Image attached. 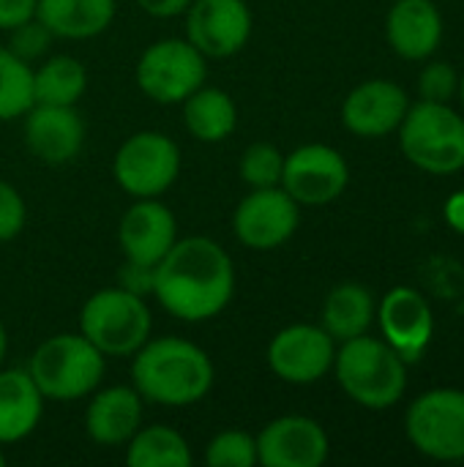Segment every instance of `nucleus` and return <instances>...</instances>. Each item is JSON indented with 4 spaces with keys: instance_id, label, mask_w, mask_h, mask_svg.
Wrapping results in <instances>:
<instances>
[{
    "instance_id": "b1692460",
    "label": "nucleus",
    "mask_w": 464,
    "mask_h": 467,
    "mask_svg": "<svg viewBox=\"0 0 464 467\" xmlns=\"http://www.w3.org/2000/svg\"><path fill=\"white\" fill-rule=\"evenodd\" d=\"M375 320V301L364 285L345 282L334 287L323 304V328L334 342H347L369 331Z\"/></svg>"
},
{
    "instance_id": "ddd939ff",
    "label": "nucleus",
    "mask_w": 464,
    "mask_h": 467,
    "mask_svg": "<svg viewBox=\"0 0 464 467\" xmlns=\"http://www.w3.org/2000/svg\"><path fill=\"white\" fill-rule=\"evenodd\" d=\"M252 36L246 0H191L186 8V38L205 57H232Z\"/></svg>"
},
{
    "instance_id": "1a4fd4ad",
    "label": "nucleus",
    "mask_w": 464,
    "mask_h": 467,
    "mask_svg": "<svg viewBox=\"0 0 464 467\" xmlns=\"http://www.w3.org/2000/svg\"><path fill=\"white\" fill-rule=\"evenodd\" d=\"M410 443L429 460H464V391L435 389L421 394L405 419Z\"/></svg>"
},
{
    "instance_id": "bb28decb",
    "label": "nucleus",
    "mask_w": 464,
    "mask_h": 467,
    "mask_svg": "<svg viewBox=\"0 0 464 467\" xmlns=\"http://www.w3.org/2000/svg\"><path fill=\"white\" fill-rule=\"evenodd\" d=\"M33 68L8 47H0V120L22 118L33 107Z\"/></svg>"
},
{
    "instance_id": "393cba45",
    "label": "nucleus",
    "mask_w": 464,
    "mask_h": 467,
    "mask_svg": "<svg viewBox=\"0 0 464 467\" xmlns=\"http://www.w3.org/2000/svg\"><path fill=\"white\" fill-rule=\"evenodd\" d=\"M123 449L129 467H189L194 462L189 441L164 424L139 427Z\"/></svg>"
},
{
    "instance_id": "f8f14e48",
    "label": "nucleus",
    "mask_w": 464,
    "mask_h": 467,
    "mask_svg": "<svg viewBox=\"0 0 464 467\" xmlns=\"http://www.w3.org/2000/svg\"><path fill=\"white\" fill-rule=\"evenodd\" d=\"M347 161L331 145L312 142L284 156L282 189L298 205H328L347 189Z\"/></svg>"
},
{
    "instance_id": "a211bd4d",
    "label": "nucleus",
    "mask_w": 464,
    "mask_h": 467,
    "mask_svg": "<svg viewBox=\"0 0 464 467\" xmlns=\"http://www.w3.org/2000/svg\"><path fill=\"white\" fill-rule=\"evenodd\" d=\"M407 93L391 79H369L353 88L342 104V123L358 137H386L407 115Z\"/></svg>"
},
{
    "instance_id": "2eb2a0df",
    "label": "nucleus",
    "mask_w": 464,
    "mask_h": 467,
    "mask_svg": "<svg viewBox=\"0 0 464 467\" xmlns=\"http://www.w3.org/2000/svg\"><path fill=\"white\" fill-rule=\"evenodd\" d=\"M375 315L380 320L386 342L402 356V361L405 364L418 361L427 345L432 342V331H435L429 301L413 287H394L391 293H386Z\"/></svg>"
},
{
    "instance_id": "5701e85b",
    "label": "nucleus",
    "mask_w": 464,
    "mask_h": 467,
    "mask_svg": "<svg viewBox=\"0 0 464 467\" xmlns=\"http://www.w3.org/2000/svg\"><path fill=\"white\" fill-rule=\"evenodd\" d=\"M183 104V123L189 134L200 142H222L238 126V107L227 90L219 88H197Z\"/></svg>"
},
{
    "instance_id": "dca6fc26",
    "label": "nucleus",
    "mask_w": 464,
    "mask_h": 467,
    "mask_svg": "<svg viewBox=\"0 0 464 467\" xmlns=\"http://www.w3.org/2000/svg\"><path fill=\"white\" fill-rule=\"evenodd\" d=\"M25 145L27 150L49 164L60 167L77 159L85 142V123L77 107L33 104L25 115Z\"/></svg>"
},
{
    "instance_id": "2f4dec72",
    "label": "nucleus",
    "mask_w": 464,
    "mask_h": 467,
    "mask_svg": "<svg viewBox=\"0 0 464 467\" xmlns=\"http://www.w3.org/2000/svg\"><path fill=\"white\" fill-rule=\"evenodd\" d=\"M27 222V208L22 194L0 178V244L16 238L25 230Z\"/></svg>"
},
{
    "instance_id": "4468645a",
    "label": "nucleus",
    "mask_w": 464,
    "mask_h": 467,
    "mask_svg": "<svg viewBox=\"0 0 464 467\" xmlns=\"http://www.w3.org/2000/svg\"><path fill=\"white\" fill-rule=\"evenodd\" d=\"M328 432L309 416H282L257 435V465L320 467L328 460Z\"/></svg>"
},
{
    "instance_id": "c756f323",
    "label": "nucleus",
    "mask_w": 464,
    "mask_h": 467,
    "mask_svg": "<svg viewBox=\"0 0 464 467\" xmlns=\"http://www.w3.org/2000/svg\"><path fill=\"white\" fill-rule=\"evenodd\" d=\"M457 88H459V77H457V68L451 63L435 60L418 77V93L424 101L449 104V99L457 93Z\"/></svg>"
},
{
    "instance_id": "a878e982",
    "label": "nucleus",
    "mask_w": 464,
    "mask_h": 467,
    "mask_svg": "<svg viewBox=\"0 0 464 467\" xmlns=\"http://www.w3.org/2000/svg\"><path fill=\"white\" fill-rule=\"evenodd\" d=\"M88 90V68L71 55H52L33 71V101L77 107Z\"/></svg>"
},
{
    "instance_id": "58836bf2",
    "label": "nucleus",
    "mask_w": 464,
    "mask_h": 467,
    "mask_svg": "<svg viewBox=\"0 0 464 467\" xmlns=\"http://www.w3.org/2000/svg\"><path fill=\"white\" fill-rule=\"evenodd\" d=\"M5 465V454H3V449H0V467Z\"/></svg>"
},
{
    "instance_id": "6e6552de",
    "label": "nucleus",
    "mask_w": 464,
    "mask_h": 467,
    "mask_svg": "<svg viewBox=\"0 0 464 467\" xmlns=\"http://www.w3.org/2000/svg\"><path fill=\"white\" fill-rule=\"evenodd\" d=\"M115 181L134 200L161 197L180 172V150L161 131H137L115 153Z\"/></svg>"
},
{
    "instance_id": "aec40b11",
    "label": "nucleus",
    "mask_w": 464,
    "mask_h": 467,
    "mask_svg": "<svg viewBox=\"0 0 464 467\" xmlns=\"http://www.w3.org/2000/svg\"><path fill=\"white\" fill-rule=\"evenodd\" d=\"M386 36L405 60H427L443 38V16L432 0H397L386 19Z\"/></svg>"
},
{
    "instance_id": "f704fd0d",
    "label": "nucleus",
    "mask_w": 464,
    "mask_h": 467,
    "mask_svg": "<svg viewBox=\"0 0 464 467\" xmlns=\"http://www.w3.org/2000/svg\"><path fill=\"white\" fill-rule=\"evenodd\" d=\"M137 5L156 19H172L186 14V8L191 5V0H137Z\"/></svg>"
},
{
    "instance_id": "c85d7f7f",
    "label": "nucleus",
    "mask_w": 464,
    "mask_h": 467,
    "mask_svg": "<svg viewBox=\"0 0 464 467\" xmlns=\"http://www.w3.org/2000/svg\"><path fill=\"white\" fill-rule=\"evenodd\" d=\"M205 462L211 467H254L257 438L243 430H224L205 446Z\"/></svg>"
},
{
    "instance_id": "e433bc0d",
    "label": "nucleus",
    "mask_w": 464,
    "mask_h": 467,
    "mask_svg": "<svg viewBox=\"0 0 464 467\" xmlns=\"http://www.w3.org/2000/svg\"><path fill=\"white\" fill-rule=\"evenodd\" d=\"M5 353H8V337H5V328H3V320H0V367H3Z\"/></svg>"
},
{
    "instance_id": "423d86ee",
    "label": "nucleus",
    "mask_w": 464,
    "mask_h": 467,
    "mask_svg": "<svg viewBox=\"0 0 464 467\" xmlns=\"http://www.w3.org/2000/svg\"><path fill=\"white\" fill-rule=\"evenodd\" d=\"M399 145L407 161L429 175L459 172L464 170V118L449 104L421 99L399 123Z\"/></svg>"
},
{
    "instance_id": "f3484780",
    "label": "nucleus",
    "mask_w": 464,
    "mask_h": 467,
    "mask_svg": "<svg viewBox=\"0 0 464 467\" xmlns=\"http://www.w3.org/2000/svg\"><path fill=\"white\" fill-rule=\"evenodd\" d=\"M118 241L126 260L156 268L178 241V219L159 197L137 200L120 219Z\"/></svg>"
},
{
    "instance_id": "7c9ffc66",
    "label": "nucleus",
    "mask_w": 464,
    "mask_h": 467,
    "mask_svg": "<svg viewBox=\"0 0 464 467\" xmlns=\"http://www.w3.org/2000/svg\"><path fill=\"white\" fill-rule=\"evenodd\" d=\"M52 38H55V36L33 16V19H27V22L11 27L8 49H11L16 57H22V60L30 63V60H36V57H41V55L46 52V47H49Z\"/></svg>"
},
{
    "instance_id": "412c9836",
    "label": "nucleus",
    "mask_w": 464,
    "mask_h": 467,
    "mask_svg": "<svg viewBox=\"0 0 464 467\" xmlns=\"http://www.w3.org/2000/svg\"><path fill=\"white\" fill-rule=\"evenodd\" d=\"M44 394L27 369H0V446L19 443L41 421Z\"/></svg>"
},
{
    "instance_id": "7ed1b4c3",
    "label": "nucleus",
    "mask_w": 464,
    "mask_h": 467,
    "mask_svg": "<svg viewBox=\"0 0 464 467\" xmlns=\"http://www.w3.org/2000/svg\"><path fill=\"white\" fill-rule=\"evenodd\" d=\"M342 391L369 410L394 408L407 389V364L386 342L375 337H356L342 342L334 358Z\"/></svg>"
},
{
    "instance_id": "6ab92c4d",
    "label": "nucleus",
    "mask_w": 464,
    "mask_h": 467,
    "mask_svg": "<svg viewBox=\"0 0 464 467\" xmlns=\"http://www.w3.org/2000/svg\"><path fill=\"white\" fill-rule=\"evenodd\" d=\"M145 400L134 386H112L98 391L85 410V432L98 446H126L142 427Z\"/></svg>"
},
{
    "instance_id": "4c0bfd02",
    "label": "nucleus",
    "mask_w": 464,
    "mask_h": 467,
    "mask_svg": "<svg viewBox=\"0 0 464 467\" xmlns=\"http://www.w3.org/2000/svg\"><path fill=\"white\" fill-rule=\"evenodd\" d=\"M459 96H462V104H464V77L459 79Z\"/></svg>"
},
{
    "instance_id": "f257e3e1",
    "label": "nucleus",
    "mask_w": 464,
    "mask_h": 467,
    "mask_svg": "<svg viewBox=\"0 0 464 467\" xmlns=\"http://www.w3.org/2000/svg\"><path fill=\"white\" fill-rule=\"evenodd\" d=\"M235 293L232 257L205 235L178 238L153 268V296L183 323H205L227 309Z\"/></svg>"
},
{
    "instance_id": "f03ea898",
    "label": "nucleus",
    "mask_w": 464,
    "mask_h": 467,
    "mask_svg": "<svg viewBox=\"0 0 464 467\" xmlns=\"http://www.w3.org/2000/svg\"><path fill=\"white\" fill-rule=\"evenodd\" d=\"M131 386L159 408L197 405L213 386L211 356L180 337H150L131 361Z\"/></svg>"
},
{
    "instance_id": "0eeeda50",
    "label": "nucleus",
    "mask_w": 464,
    "mask_h": 467,
    "mask_svg": "<svg viewBox=\"0 0 464 467\" xmlns=\"http://www.w3.org/2000/svg\"><path fill=\"white\" fill-rule=\"evenodd\" d=\"M134 77L150 101L180 104L205 85L208 57L189 38H161L139 55Z\"/></svg>"
},
{
    "instance_id": "9b49d317",
    "label": "nucleus",
    "mask_w": 464,
    "mask_h": 467,
    "mask_svg": "<svg viewBox=\"0 0 464 467\" xmlns=\"http://www.w3.org/2000/svg\"><path fill=\"white\" fill-rule=\"evenodd\" d=\"M336 342L323 326L295 323L282 328L268 345L271 372L290 386H312L334 369Z\"/></svg>"
},
{
    "instance_id": "473e14b6",
    "label": "nucleus",
    "mask_w": 464,
    "mask_h": 467,
    "mask_svg": "<svg viewBox=\"0 0 464 467\" xmlns=\"http://www.w3.org/2000/svg\"><path fill=\"white\" fill-rule=\"evenodd\" d=\"M118 287H123L134 296H142V298L153 296V268L126 260L120 268V276H118Z\"/></svg>"
},
{
    "instance_id": "39448f33",
    "label": "nucleus",
    "mask_w": 464,
    "mask_h": 467,
    "mask_svg": "<svg viewBox=\"0 0 464 467\" xmlns=\"http://www.w3.org/2000/svg\"><path fill=\"white\" fill-rule=\"evenodd\" d=\"M79 334L107 358H129L153 337V315L142 296L104 287L82 304Z\"/></svg>"
},
{
    "instance_id": "4be33fe9",
    "label": "nucleus",
    "mask_w": 464,
    "mask_h": 467,
    "mask_svg": "<svg viewBox=\"0 0 464 467\" xmlns=\"http://www.w3.org/2000/svg\"><path fill=\"white\" fill-rule=\"evenodd\" d=\"M36 19L55 38L85 41L112 25L115 0H36Z\"/></svg>"
},
{
    "instance_id": "cd10ccee",
    "label": "nucleus",
    "mask_w": 464,
    "mask_h": 467,
    "mask_svg": "<svg viewBox=\"0 0 464 467\" xmlns=\"http://www.w3.org/2000/svg\"><path fill=\"white\" fill-rule=\"evenodd\" d=\"M284 153L271 142H252L238 161V175L249 189H271L282 186Z\"/></svg>"
},
{
    "instance_id": "c9c22d12",
    "label": "nucleus",
    "mask_w": 464,
    "mask_h": 467,
    "mask_svg": "<svg viewBox=\"0 0 464 467\" xmlns=\"http://www.w3.org/2000/svg\"><path fill=\"white\" fill-rule=\"evenodd\" d=\"M446 222L464 235V192H457L446 200Z\"/></svg>"
},
{
    "instance_id": "20e7f679",
    "label": "nucleus",
    "mask_w": 464,
    "mask_h": 467,
    "mask_svg": "<svg viewBox=\"0 0 464 467\" xmlns=\"http://www.w3.org/2000/svg\"><path fill=\"white\" fill-rule=\"evenodd\" d=\"M27 372L44 400L74 402L101 386L107 356L82 334H55L33 350Z\"/></svg>"
},
{
    "instance_id": "72a5a7b5",
    "label": "nucleus",
    "mask_w": 464,
    "mask_h": 467,
    "mask_svg": "<svg viewBox=\"0 0 464 467\" xmlns=\"http://www.w3.org/2000/svg\"><path fill=\"white\" fill-rule=\"evenodd\" d=\"M36 16V0H0V30H11Z\"/></svg>"
},
{
    "instance_id": "9d476101",
    "label": "nucleus",
    "mask_w": 464,
    "mask_h": 467,
    "mask_svg": "<svg viewBox=\"0 0 464 467\" xmlns=\"http://www.w3.org/2000/svg\"><path fill=\"white\" fill-rule=\"evenodd\" d=\"M301 222V205L282 189H252L235 213H232V233L246 249L271 252L287 244Z\"/></svg>"
}]
</instances>
